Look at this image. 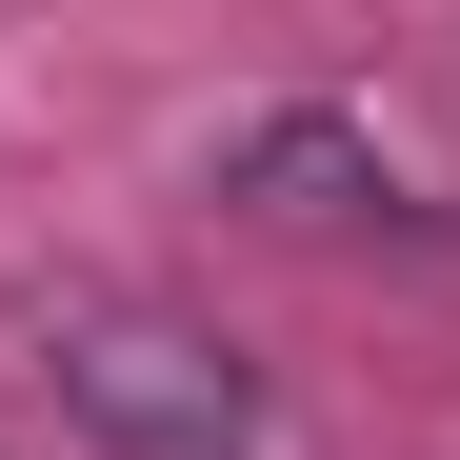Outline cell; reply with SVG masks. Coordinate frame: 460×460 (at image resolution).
I'll list each match as a JSON object with an SVG mask.
<instances>
[{
    "mask_svg": "<svg viewBox=\"0 0 460 460\" xmlns=\"http://www.w3.org/2000/svg\"><path fill=\"white\" fill-rule=\"evenodd\" d=\"M40 360H60V420L120 440V460H261V380L161 300H60Z\"/></svg>",
    "mask_w": 460,
    "mask_h": 460,
    "instance_id": "obj_1",
    "label": "cell"
},
{
    "mask_svg": "<svg viewBox=\"0 0 460 460\" xmlns=\"http://www.w3.org/2000/svg\"><path fill=\"white\" fill-rule=\"evenodd\" d=\"M241 181H261L280 220H360V200H401V181H380L341 120H280V140H241Z\"/></svg>",
    "mask_w": 460,
    "mask_h": 460,
    "instance_id": "obj_2",
    "label": "cell"
}]
</instances>
